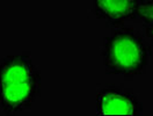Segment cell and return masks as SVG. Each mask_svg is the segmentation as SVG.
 <instances>
[{
    "label": "cell",
    "instance_id": "1",
    "mask_svg": "<svg viewBox=\"0 0 153 116\" xmlns=\"http://www.w3.org/2000/svg\"><path fill=\"white\" fill-rule=\"evenodd\" d=\"M41 71L31 52L0 59V109L15 115L29 110L41 95Z\"/></svg>",
    "mask_w": 153,
    "mask_h": 116
},
{
    "label": "cell",
    "instance_id": "2",
    "mask_svg": "<svg viewBox=\"0 0 153 116\" xmlns=\"http://www.w3.org/2000/svg\"><path fill=\"white\" fill-rule=\"evenodd\" d=\"M107 74L137 77L146 72L152 57L150 41L132 27H116L105 37L101 50Z\"/></svg>",
    "mask_w": 153,
    "mask_h": 116
},
{
    "label": "cell",
    "instance_id": "3",
    "mask_svg": "<svg viewBox=\"0 0 153 116\" xmlns=\"http://www.w3.org/2000/svg\"><path fill=\"white\" fill-rule=\"evenodd\" d=\"M95 105L97 115L138 116L144 112L143 102L134 88L117 84L99 88Z\"/></svg>",
    "mask_w": 153,
    "mask_h": 116
},
{
    "label": "cell",
    "instance_id": "4",
    "mask_svg": "<svg viewBox=\"0 0 153 116\" xmlns=\"http://www.w3.org/2000/svg\"><path fill=\"white\" fill-rule=\"evenodd\" d=\"M96 19L103 20L108 27H122L131 20L137 0H89Z\"/></svg>",
    "mask_w": 153,
    "mask_h": 116
},
{
    "label": "cell",
    "instance_id": "5",
    "mask_svg": "<svg viewBox=\"0 0 153 116\" xmlns=\"http://www.w3.org/2000/svg\"><path fill=\"white\" fill-rule=\"evenodd\" d=\"M131 20L140 22L143 26H153V0L138 1Z\"/></svg>",
    "mask_w": 153,
    "mask_h": 116
},
{
    "label": "cell",
    "instance_id": "6",
    "mask_svg": "<svg viewBox=\"0 0 153 116\" xmlns=\"http://www.w3.org/2000/svg\"><path fill=\"white\" fill-rule=\"evenodd\" d=\"M144 36L153 43V26H143Z\"/></svg>",
    "mask_w": 153,
    "mask_h": 116
},
{
    "label": "cell",
    "instance_id": "7",
    "mask_svg": "<svg viewBox=\"0 0 153 116\" xmlns=\"http://www.w3.org/2000/svg\"><path fill=\"white\" fill-rule=\"evenodd\" d=\"M137 1H143V0H137Z\"/></svg>",
    "mask_w": 153,
    "mask_h": 116
}]
</instances>
